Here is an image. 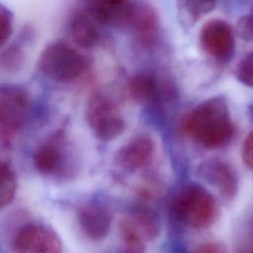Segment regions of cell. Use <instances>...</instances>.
Segmentation results:
<instances>
[{"mask_svg": "<svg viewBox=\"0 0 253 253\" xmlns=\"http://www.w3.org/2000/svg\"><path fill=\"white\" fill-rule=\"evenodd\" d=\"M200 42L204 50L218 60H226L234 52L233 31L228 23L219 19L211 20L203 26Z\"/></svg>", "mask_w": 253, "mask_h": 253, "instance_id": "8", "label": "cell"}, {"mask_svg": "<svg viewBox=\"0 0 253 253\" xmlns=\"http://www.w3.org/2000/svg\"><path fill=\"white\" fill-rule=\"evenodd\" d=\"M239 26L243 37L248 40H253V10L248 16L243 18Z\"/></svg>", "mask_w": 253, "mask_h": 253, "instance_id": "24", "label": "cell"}, {"mask_svg": "<svg viewBox=\"0 0 253 253\" xmlns=\"http://www.w3.org/2000/svg\"><path fill=\"white\" fill-rule=\"evenodd\" d=\"M120 232L126 244V251L130 253H140L143 248V237L130 219L121 220Z\"/></svg>", "mask_w": 253, "mask_h": 253, "instance_id": "18", "label": "cell"}, {"mask_svg": "<svg viewBox=\"0 0 253 253\" xmlns=\"http://www.w3.org/2000/svg\"><path fill=\"white\" fill-rule=\"evenodd\" d=\"M13 242L17 253H62L57 234L42 224H26L17 232Z\"/></svg>", "mask_w": 253, "mask_h": 253, "instance_id": "7", "label": "cell"}, {"mask_svg": "<svg viewBox=\"0 0 253 253\" xmlns=\"http://www.w3.org/2000/svg\"><path fill=\"white\" fill-rule=\"evenodd\" d=\"M13 15L5 7L0 5V46H2L13 33Z\"/></svg>", "mask_w": 253, "mask_h": 253, "instance_id": "21", "label": "cell"}, {"mask_svg": "<svg viewBox=\"0 0 253 253\" xmlns=\"http://www.w3.org/2000/svg\"><path fill=\"white\" fill-rule=\"evenodd\" d=\"M156 79L147 73L132 75L126 83L127 93L135 103H146L157 93Z\"/></svg>", "mask_w": 253, "mask_h": 253, "instance_id": "15", "label": "cell"}, {"mask_svg": "<svg viewBox=\"0 0 253 253\" xmlns=\"http://www.w3.org/2000/svg\"><path fill=\"white\" fill-rule=\"evenodd\" d=\"M183 4L186 12L193 20H197L201 16L211 12L215 6V2L211 1H186Z\"/></svg>", "mask_w": 253, "mask_h": 253, "instance_id": "20", "label": "cell"}, {"mask_svg": "<svg viewBox=\"0 0 253 253\" xmlns=\"http://www.w3.org/2000/svg\"><path fill=\"white\" fill-rule=\"evenodd\" d=\"M41 71L58 82H71L80 77L87 68L86 58L64 42L49 43L39 59Z\"/></svg>", "mask_w": 253, "mask_h": 253, "instance_id": "3", "label": "cell"}, {"mask_svg": "<svg viewBox=\"0 0 253 253\" xmlns=\"http://www.w3.org/2000/svg\"><path fill=\"white\" fill-rule=\"evenodd\" d=\"M130 25L140 44L148 46L156 40L159 29V19L151 6L147 4L134 6Z\"/></svg>", "mask_w": 253, "mask_h": 253, "instance_id": "14", "label": "cell"}, {"mask_svg": "<svg viewBox=\"0 0 253 253\" xmlns=\"http://www.w3.org/2000/svg\"><path fill=\"white\" fill-rule=\"evenodd\" d=\"M250 113H251V115L253 116V105L250 107Z\"/></svg>", "mask_w": 253, "mask_h": 253, "instance_id": "25", "label": "cell"}, {"mask_svg": "<svg viewBox=\"0 0 253 253\" xmlns=\"http://www.w3.org/2000/svg\"><path fill=\"white\" fill-rule=\"evenodd\" d=\"M100 25L91 7L78 11L70 24V35L73 42L83 48L94 46L100 38Z\"/></svg>", "mask_w": 253, "mask_h": 253, "instance_id": "12", "label": "cell"}, {"mask_svg": "<svg viewBox=\"0 0 253 253\" xmlns=\"http://www.w3.org/2000/svg\"><path fill=\"white\" fill-rule=\"evenodd\" d=\"M191 253H226L224 247L216 242H206L196 247Z\"/></svg>", "mask_w": 253, "mask_h": 253, "instance_id": "23", "label": "cell"}, {"mask_svg": "<svg viewBox=\"0 0 253 253\" xmlns=\"http://www.w3.org/2000/svg\"><path fill=\"white\" fill-rule=\"evenodd\" d=\"M181 129L206 148H219L227 144L234 134L228 107L222 98L206 100L185 115Z\"/></svg>", "mask_w": 253, "mask_h": 253, "instance_id": "1", "label": "cell"}, {"mask_svg": "<svg viewBox=\"0 0 253 253\" xmlns=\"http://www.w3.org/2000/svg\"><path fill=\"white\" fill-rule=\"evenodd\" d=\"M199 174L213 186L222 198L230 200L236 195L238 176L235 169L228 162L221 159L206 161L200 166Z\"/></svg>", "mask_w": 253, "mask_h": 253, "instance_id": "9", "label": "cell"}, {"mask_svg": "<svg viewBox=\"0 0 253 253\" xmlns=\"http://www.w3.org/2000/svg\"><path fill=\"white\" fill-rule=\"evenodd\" d=\"M236 78L244 85L253 87V50L248 52L236 67Z\"/></svg>", "mask_w": 253, "mask_h": 253, "instance_id": "19", "label": "cell"}, {"mask_svg": "<svg viewBox=\"0 0 253 253\" xmlns=\"http://www.w3.org/2000/svg\"><path fill=\"white\" fill-rule=\"evenodd\" d=\"M142 237L155 238L160 230V222L155 212L147 207L139 206L133 212L130 219Z\"/></svg>", "mask_w": 253, "mask_h": 253, "instance_id": "16", "label": "cell"}, {"mask_svg": "<svg viewBox=\"0 0 253 253\" xmlns=\"http://www.w3.org/2000/svg\"><path fill=\"white\" fill-rule=\"evenodd\" d=\"M85 119L94 135L102 141H110L125 130V120L116 104L106 95L96 92L85 107Z\"/></svg>", "mask_w": 253, "mask_h": 253, "instance_id": "5", "label": "cell"}, {"mask_svg": "<svg viewBox=\"0 0 253 253\" xmlns=\"http://www.w3.org/2000/svg\"><path fill=\"white\" fill-rule=\"evenodd\" d=\"M241 155L244 163L251 169H253V130L250 131L242 144Z\"/></svg>", "mask_w": 253, "mask_h": 253, "instance_id": "22", "label": "cell"}, {"mask_svg": "<svg viewBox=\"0 0 253 253\" xmlns=\"http://www.w3.org/2000/svg\"><path fill=\"white\" fill-rule=\"evenodd\" d=\"M176 218L194 229L210 227L217 215L214 198L199 185H189L176 197L173 204Z\"/></svg>", "mask_w": 253, "mask_h": 253, "instance_id": "2", "label": "cell"}, {"mask_svg": "<svg viewBox=\"0 0 253 253\" xmlns=\"http://www.w3.org/2000/svg\"><path fill=\"white\" fill-rule=\"evenodd\" d=\"M154 155L153 140L145 134H139L127 141L118 152L117 161L124 169L135 171L147 166Z\"/></svg>", "mask_w": 253, "mask_h": 253, "instance_id": "11", "label": "cell"}, {"mask_svg": "<svg viewBox=\"0 0 253 253\" xmlns=\"http://www.w3.org/2000/svg\"><path fill=\"white\" fill-rule=\"evenodd\" d=\"M249 253H253V251H251V252H249Z\"/></svg>", "mask_w": 253, "mask_h": 253, "instance_id": "26", "label": "cell"}, {"mask_svg": "<svg viewBox=\"0 0 253 253\" xmlns=\"http://www.w3.org/2000/svg\"><path fill=\"white\" fill-rule=\"evenodd\" d=\"M112 213L108 207L101 203H88L77 211V220L80 228L92 240L104 239L112 225Z\"/></svg>", "mask_w": 253, "mask_h": 253, "instance_id": "10", "label": "cell"}, {"mask_svg": "<svg viewBox=\"0 0 253 253\" xmlns=\"http://www.w3.org/2000/svg\"><path fill=\"white\" fill-rule=\"evenodd\" d=\"M68 147L62 133H56L39 145L33 163L39 173L45 176L63 175L68 169Z\"/></svg>", "mask_w": 253, "mask_h": 253, "instance_id": "6", "label": "cell"}, {"mask_svg": "<svg viewBox=\"0 0 253 253\" xmlns=\"http://www.w3.org/2000/svg\"><path fill=\"white\" fill-rule=\"evenodd\" d=\"M28 92L18 85H0V146H9L22 129L30 112Z\"/></svg>", "mask_w": 253, "mask_h": 253, "instance_id": "4", "label": "cell"}, {"mask_svg": "<svg viewBox=\"0 0 253 253\" xmlns=\"http://www.w3.org/2000/svg\"><path fill=\"white\" fill-rule=\"evenodd\" d=\"M91 9L100 24L119 28L130 24L134 5L128 1L105 0L91 4Z\"/></svg>", "mask_w": 253, "mask_h": 253, "instance_id": "13", "label": "cell"}, {"mask_svg": "<svg viewBox=\"0 0 253 253\" xmlns=\"http://www.w3.org/2000/svg\"><path fill=\"white\" fill-rule=\"evenodd\" d=\"M126 253H130V252H127V251H126Z\"/></svg>", "mask_w": 253, "mask_h": 253, "instance_id": "27", "label": "cell"}, {"mask_svg": "<svg viewBox=\"0 0 253 253\" xmlns=\"http://www.w3.org/2000/svg\"><path fill=\"white\" fill-rule=\"evenodd\" d=\"M17 189L16 176L11 166L0 160V209L13 201Z\"/></svg>", "mask_w": 253, "mask_h": 253, "instance_id": "17", "label": "cell"}]
</instances>
